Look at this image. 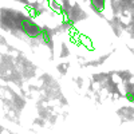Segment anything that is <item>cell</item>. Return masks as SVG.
<instances>
[{"label": "cell", "mask_w": 134, "mask_h": 134, "mask_svg": "<svg viewBox=\"0 0 134 134\" xmlns=\"http://www.w3.org/2000/svg\"><path fill=\"white\" fill-rule=\"evenodd\" d=\"M20 28L23 30V31L27 34L30 38H39V36H40V30H42V27H39L38 24H35L31 19H28V18L21 19Z\"/></svg>", "instance_id": "1"}, {"label": "cell", "mask_w": 134, "mask_h": 134, "mask_svg": "<svg viewBox=\"0 0 134 134\" xmlns=\"http://www.w3.org/2000/svg\"><path fill=\"white\" fill-rule=\"evenodd\" d=\"M39 38H42V42L44 43V44H47V46H50L51 43H52V35H51V32H50L48 28L42 27V30H40V36H39Z\"/></svg>", "instance_id": "2"}]
</instances>
